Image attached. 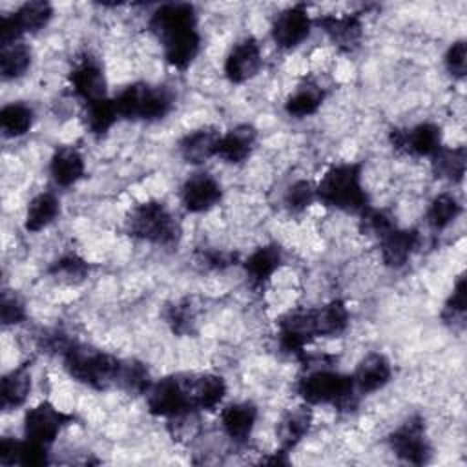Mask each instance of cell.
I'll use <instances>...</instances> for the list:
<instances>
[{
  "mask_svg": "<svg viewBox=\"0 0 467 467\" xmlns=\"http://www.w3.org/2000/svg\"><path fill=\"white\" fill-rule=\"evenodd\" d=\"M390 144L398 151L432 157L441 148V128L434 122H420L409 130H392Z\"/></svg>",
  "mask_w": 467,
  "mask_h": 467,
  "instance_id": "cell-11",
  "label": "cell"
},
{
  "mask_svg": "<svg viewBox=\"0 0 467 467\" xmlns=\"http://www.w3.org/2000/svg\"><path fill=\"white\" fill-rule=\"evenodd\" d=\"M390 449L401 460L421 465L431 456V445L425 434V421L420 416H412L403 421L389 438Z\"/></svg>",
  "mask_w": 467,
  "mask_h": 467,
  "instance_id": "cell-7",
  "label": "cell"
},
{
  "mask_svg": "<svg viewBox=\"0 0 467 467\" xmlns=\"http://www.w3.org/2000/svg\"><path fill=\"white\" fill-rule=\"evenodd\" d=\"M465 314V279L460 277L443 306L445 321H460Z\"/></svg>",
  "mask_w": 467,
  "mask_h": 467,
  "instance_id": "cell-41",
  "label": "cell"
},
{
  "mask_svg": "<svg viewBox=\"0 0 467 467\" xmlns=\"http://www.w3.org/2000/svg\"><path fill=\"white\" fill-rule=\"evenodd\" d=\"M168 321H170V325L173 327V330H177V332H186V330H190L192 325L195 323V316H193V310L190 308L188 303H179V305H175V306L170 308Z\"/></svg>",
  "mask_w": 467,
  "mask_h": 467,
  "instance_id": "cell-44",
  "label": "cell"
},
{
  "mask_svg": "<svg viewBox=\"0 0 467 467\" xmlns=\"http://www.w3.org/2000/svg\"><path fill=\"white\" fill-rule=\"evenodd\" d=\"M62 361L64 368L73 379L97 390H104L111 385H117L122 363L111 354L71 341L62 350Z\"/></svg>",
  "mask_w": 467,
  "mask_h": 467,
  "instance_id": "cell-1",
  "label": "cell"
},
{
  "mask_svg": "<svg viewBox=\"0 0 467 467\" xmlns=\"http://www.w3.org/2000/svg\"><path fill=\"white\" fill-rule=\"evenodd\" d=\"M126 230L131 237L159 246H170L177 243L181 235L175 217L159 201H146L137 204L126 219Z\"/></svg>",
  "mask_w": 467,
  "mask_h": 467,
  "instance_id": "cell-4",
  "label": "cell"
},
{
  "mask_svg": "<svg viewBox=\"0 0 467 467\" xmlns=\"http://www.w3.org/2000/svg\"><path fill=\"white\" fill-rule=\"evenodd\" d=\"M33 126V109L24 102H11L0 109V128L5 137H22Z\"/></svg>",
  "mask_w": 467,
  "mask_h": 467,
  "instance_id": "cell-33",
  "label": "cell"
},
{
  "mask_svg": "<svg viewBox=\"0 0 467 467\" xmlns=\"http://www.w3.org/2000/svg\"><path fill=\"white\" fill-rule=\"evenodd\" d=\"M86 162L82 153L73 146H60L49 161V173L55 184L67 188L84 177Z\"/></svg>",
  "mask_w": 467,
  "mask_h": 467,
  "instance_id": "cell-19",
  "label": "cell"
},
{
  "mask_svg": "<svg viewBox=\"0 0 467 467\" xmlns=\"http://www.w3.org/2000/svg\"><path fill=\"white\" fill-rule=\"evenodd\" d=\"M316 199H317L316 184H312L310 181H296L294 184L288 186L283 201L290 212L299 213V212H305Z\"/></svg>",
  "mask_w": 467,
  "mask_h": 467,
  "instance_id": "cell-39",
  "label": "cell"
},
{
  "mask_svg": "<svg viewBox=\"0 0 467 467\" xmlns=\"http://www.w3.org/2000/svg\"><path fill=\"white\" fill-rule=\"evenodd\" d=\"M67 421H69V416L60 412L51 403L42 401L27 409L24 416V436L31 441L49 447Z\"/></svg>",
  "mask_w": 467,
  "mask_h": 467,
  "instance_id": "cell-10",
  "label": "cell"
},
{
  "mask_svg": "<svg viewBox=\"0 0 467 467\" xmlns=\"http://www.w3.org/2000/svg\"><path fill=\"white\" fill-rule=\"evenodd\" d=\"M297 394L308 405H334L343 410H352L359 392L352 376L319 367L299 379Z\"/></svg>",
  "mask_w": 467,
  "mask_h": 467,
  "instance_id": "cell-3",
  "label": "cell"
},
{
  "mask_svg": "<svg viewBox=\"0 0 467 467\" xmlns=\"http://www.w3.org/2000/svg\"><path fill=\"white\" fill-rule=\"evenodd\" d=\"M263 55L255 38L246 36L234 44L224 60V75L234 84H243L255 77L261 69Z\"/></svg>",
  "mask_w": 467,
  "mask_h": 467,
  "instance_id": "cell-13",
  "label": "cell"
},
{
  "mask_svg": "<svg viewBox=\"0 0 467 467\" xmlns=\"http://www.w3.org/2000/svg\"><path fill=\"white\" fill-rule=\"evenodd\" d=\"M257 421V407L250 401L230 403L221 412V425L228 438L244 441L250 438Z\"/></svg>",
  "mask_w": 467,
  "mask_h": 467,
  "instance_id": "cell-21",
  "label": "cell"
},
{
  "mask_svg": "<svg viewBox=\"0 0 467 467\" xmlns=\"http://www.w3.org/2000/svg\"><path fill=\"white\" fill-rule=\"evenodd\" d=\"M2 323L5 327L9 325H18L26 319V306H24V301L15 294V292H9V290H4L2 294Z\"/></svg>",
  "mask_w": 467,
  "mask_h": 467,
  "instance_id": "cell-40",
  "label": "cell"
},
{
  "mask_svg": "<svg viewBox=\"0 0 467 467\" xmlns=\"http://www.w3.org/2000/svg\"><path fill=\"white\" fill-rule=\"evenodd\" d=\"M150 29L161 44L197 29V13L192 4H162L150 16Z\"/></svg>",
  "mask_w": 467,
  "mask_h": 467,
  "instance_id": "cell-8",
  "label": "cell"
},
{
  "mask_svg": "<svg viewBox=\"0 0 467 467\" xmlns=\"http://www.w3.org/2000/svg\"><path fill=\"white\" fill-rule=\"evenodd\" d=\"M49 274L62 283H78L86 279V275L89 274V266L82 257L67 254L49 266Z\"/></svg>",
  "mask_w": 467,
  "mask_h": 467,
  "instance_id": "cell-38",
  "label": "cell"
},
{
  "mask_svg": "<svg viewBox=\"0 0 467 467\" xmlns=\"http://www.w3.org/2000/svg\"><path fill=\"white\" fill-rule=\"evenodd\" d=\"M317 199L343 212H363L368 199L361 182V166L354 162L334 164L316 184Z\"/></svg>",
  "mask_w": 467,
  "mask_h": 467,
  "instance_id": "cell-2",
  "label": "cell"
},
{
  "mask_svg": "<svg viewBox=\"0 0 467 467\" xmlns=\"http://www.w3.org/2000/svg\"><path fill=\"white\" fill-rule=\"evenodd\" d=\"M317 24L321 26V29L327 33V36L341 49L350 51L352 47L358 46L359 38H361V16L358 13L352 15H341V16H334V15H327L323 18L317 20Z\"/></svg>",
  "mask_w": 467,
  "mask_h": 467,
  "instance_id": "cell-20",
  "label": "cell"
},
{
  "mask_svg": "<svg viewBox=\"0 0 467 467\" xmlns=\"http://www.w3.org/2000/svg\"><path fill=\"white\" fill-rule=\"evenodd\" d=\"M323 97L325 93L316 82H305L297 86L296 91L286 99L285 109L290 117L303 119V117L314 115L319 109Z\"/></svg>",
  "mask_w": 467,
  "mask_h": 467,
  "instance_id": "cell-31",
  "label": "cell"
},
{
  "mask_svg": "<svg viewBox=\"0 0 467 467\" xmlns=\"http://www.w3.org/2000/svg\"><path fill=\"white\" fill-rule=\"evenodd\" d=\"M316 330L319 336H339L348 325V310L341 299H334L319 308H314Z\"/></svg>",
  "mask_w": 467,
  "mask_h": 467,
  "instance_id": "cell-32",
  "label": "cell"
},
{
  "mask_svg": "<svg viewBox=\"0 0 467 467\" xmlns=\"http://www.w3.org/2000/svg\"><path fill=\"white\" fill-rule=\"evenodd\" d=\"M361 213H363V223H365L367 230H370L372 234L379 235V239L394 228L390 217L385 212H381V210L365 208Z\"/></svg>",
  "mask_w": 467,
  "mask_h": 467,
  "instance_id": "cell-43",
  "label": "cell"
},
{
  "mask_svg": "<svg viewBox=\"0 0 467 467\" xmlns=\"http://www.w3.org/2000/svg\"><path fill=\"white\" fill-rule=\"evenodd\" d=\"M465 166H467V151L463 146H458V148L441 146L432 155V170L440 179L460 182L465 175Z\"/></svg>",
  "mask_w": 467,
  "mask_h": 467,
  "instance_id": "cell-30",
  "label": "cell"
},
{
  "mask_svg": "<svg viewBox=\"0 0 467 467\" xmlns=\"http://www.w3.org/2000/svg\"><path fill=\"white\" fill-rule=\"evenodd\" d=\"M60 213V201L51 192H42L35 195L26 210L24 226L29 232H40L47 224H51Z\"/></svg>",
  "mask_w": 467,
  "mask_h": 467,
  "instance_id": "cell-27",
  "label": "cell"
},
{
  "mask_svg": "<svg viewBox=\"0 0 467 467\" xmlns=\"http://www.w3.org/2000/svg\"><path fill=\"white\" fill-rule=\"evenodd\" d=\"M31 66V49L24 42H15L2 47L0 71L5 80L22 77Z\"/></svg>",
  "mask_w": 467,
  "mask_h": 467,
  "instance_id": "cell-34",
  "label": "cell"
},
{
  "mask_svg": "<svg viewBox=\"0 0 467 467\" xmlns=\"http://www.w3.org/2000/svg\"><path fill=\"white\" fill-rule=\"evenodd\" d=\"M392 378V365L379 352L367 354L356 367L352 379L359 394H370L383 389Z\"/></svg>",
  "mask_w": 467,
  "mask_h": 467,
  "instance_id": "cell-16",
  "label": "cell"
},
{
  "mask_svg": "<svg viewBox=\"0 0 467 467\" xmlns=\"http://www.w3.org/2000/svg\"><path fill=\"white\" fill-rule=\"evenodd\" d=\"M119 119V111L113 99H100L86 104V124L91 130V133H106L115 120Z\"/></svg>",
  "mask_w": 467,
  "mask_h": 467,
  "instance_id": "cell-35",
  "label": "cell"
},
{
  "mask_svg": "<svg viewBox=\"0 0 467 467\" xmlns=\"http://www.w3.org/2000/svg\"><path fill=\"white\" fill-rule=\"evenodd\" d=\"M193 409L213 410L226 396V383L217 374H201L188 379Z\"/></svg>",
  "mask_w": 467,
  "mask_h": 467,
  "instance_id": "cell-23",
  "label": "cell"
},
{
  "mask_svg": "<svg viewBox=\"0 0 467 467\" xmlns=\"http://www.w3.org/2000/svg\"><path fill=\"white\" fill-rule=\"evenodd\" d=\"M53 16V5L46 0H33L22 4L15 13H11V18L20 31L24 33H35L47 26V22Z\"/></svg>",
  "mask_w": 467,
  "mask_h": 467,
  "instance_id": "cell-29",
  "label": "cell"
},
{
  "mask_svg": "<svg viewBox=\"0 0 467 467\" xmlns=\"http://www.w3.org/2000/svg\"><path fill=\"white\" fill-rule=\"evenodd\" d=\"M164 58L170 66L177 69H186L197 57L201 49V35L197 29L182 33L162 44Z\"/></svg>",
  "mask_w": 467,
  "mask_h": 467,
  "instance_id": "cell-28",
  "label": "cell"
},
{
  "mask_svg": "<svg viewBox=\"0 0 467 467\" xmlns=\"http://www.w3.org/2000/svg\"><path fill=\"white\" fill-rule=\"evenodd\" d=\"M462 212V204L458 199L451 193H440L436 195L427 210V223L434 230H443L447 228Z\"/></svg>",
  "mask_w": 467,
  "mask_h": 467,
  "instance_id": "cell-36",
  "label": "cell"
},
{
  "mask_svg": "<svg viewBox=\"0 0 467 467\" xmlns=\"http://www.w3.org/2000/svg\"><path fill=\"white\" fill-rule=\"evenodd\" d=\"M69 82L75 93L80 99H84L86 104L106 97V77L100 64L95 58H80L69 73Z\"/></svg>",
  "mask_w": 467,
  "mask_h": 467,
  "instance_id": "cell-15",
  "label": "cell"
},
{
  "mask_svg": "<svg viewBox=\"0 0 467 467\" xmlns=\"http://www.w3.org/2000/svg\"><path fill=\"white\" fill-rule=\"evenodd\" d=\"M255 139H257V131L254 126L250 124L235 126L226 133H221L215 148V157L230 164H241L250 157L255 146Z\"/></svg>",
  "mask_w": 467,
  "mask_h": 467,
  "instance_id": "cell-17",
  "label": "cell"
},
{
  "mask_svg": "<svg viewBox=\"0 0 467 467\" xmlns=\"http://www.w3.org/2000/svg\"><path fill=\"white\" fill-rule=\"evenodd\" d=\"M221 195L219 181L206 171L190 175L181 188V202L192 213L208 212L221 201Z\"/></svg>",
  "mask_w": 467,
  "mask_h": 467,
  "instance_id": "cell-14",
  "label": "cell"
},
{
  "mask_svg": "<svg viewBox=\"0 0 467 467\" xmlns=\"http://www.w3.org/2000/svg\"><path fill=\"white\" fill-rule=\"evenodd\" d=\"M312 29V18L305 4H296L281 11L272 24V38L281 49L297 47Z\"/></svg>",
  "mask_w": 467,
  "mask_h": 467,
  "instance_id": "cell-12",
  "label": "cell"
},
{
  "mask_svg": "<svg viewBox=\"0 0 467 467\" xmlns=\"http://www.w3.org/2000/svg\"><path fill=\"white\" fill-rule=\"evenodd\" d=\"M119 117L155 120L170 113L173 106V95L164 86H151L146 82H135L126 86L115 99Z\"/></svg>",
  "mask_w": 467,
  "mask_h": 467,
  "instance_id": "cell-5",
  "label": "cell"
},
{
  "mask_svg": "<svg viewBox=\"0 0 467 467\" xmlns=\"http://www.w3.org/2000/svg\"><path fill=\"white\" fill-rule=\"evenodd\" d=\"M148 396V409L161 418H181L193 410L188 379L179 376H166L151 383Z\"/></svg>",
  "mask_w": 467,
  "mask_h": 467,
  "instance_id": "cell-6",
  "label": "cell"
},
{
  "mask_svg": "<svg viewBox=\"0 0 467 467\" xmlns=\"http://www.w3.org/2000/svg\"><path fill=\"white\" fill-rule=\"evenodd\" d=\"M29 392H31V368L27 365H20L2 378V389H0L2 409L9 410V409L22 407Z\"/></svg>",
  "mask_w": 467,
  "mask_h": 467,
  "instance_id": "cell-25",
  "label": "cell"
},
{
  "mask_svg": "<svg viewBox=\"0 0 467 467\" xmlns=\"http://www.w3.org/2000/svg\"><path fill=\"white\" fill-rule=\"evenodd\" d=\"M467 47H465V40H456L451 44V47L445 53V66L447 71L452 77L462 78L465 75L467 69Z\"/></svg>",
  "mask_w": 467,
  "mask_h": 467,
  "instance_id": "cell-42",
  "label": "cell"
},
{
  "mask_svg": "<svg viewBox=\"0 0 467 467\" xmlns=\"http://www.w3.org/2000/svg\"><path fill=\"white\" fill-rule=\"evenodd\" d=\"M418 243H420V234L416 230H401L394 226L389 234L381 237L379 248H381L383 263L390 268L403 266L418 248Z\"/></svg>",
  "mask_w": 467,
  "mask_h": 467,
  "instance_id": "cell-18",
  "label": "cell"
},
{
  "mask_svg": "<svg viewBox=\"0 0 467 467\" xmlns=\"http://www.w3.org/2000/svg\"><path fill=\"white\" fill-rule=\"evenodd\" d=\"M283 261L281 248L277 244H265L254 250L244 261V272L254 286H263L277 272Z\"/></svg>",
  "mask_w": 467,
  "mask_h": 467,
  "instance_id": "cell-24",
  "label": "cell"
},
{
  "mask_svg": "<svg viewBox=\"0 0 467 467\" xmlns=\"http://www.w3.org/2000/svg\"><path fill=\"white\" fill-rule=\"evenodd\" d=\"M279 345L285 352L303 356L305 347L317 337L314 308H301L286 312L279 321Z\"/></svg>",
  "mask_w": 467,
  "mask_h": 467,
  "instance_id": "cell-9",
  "label": "cell"
},
{
  "mask_svg": "<svg viewBox=\"0 0 467 467\" xmlns=\"http://www.w3.org/2000/svg\"><path fill=\"white\" fill-rule=\"evenodd\" d=\"M219 137L221 133L212 126H202L186 133L179 142L181 157L190 164H201L210 157H215Z\"/></svg>",
  "mask_w": 467,
  "mask_h": 467,
  "instance_id": "cell-22",
  "label": "cell"
},
{
  "mask_svg": "<svg viewBox=\"0 0 467 467\" xmlns=\"http://www.w3.org/2000/svg\"><path fill=\"white\" fill-rule=\"evenodd\" d=\"M312 425V410L308 407H296L285 414L279 423L277 434L281 441V451H288L296 447L310 431Z\"/></svg>",
  "mask_w": 467,
  "mask_h": 467,
  "instance_id": "cell-26",
  "label": "cell"
},
{
  "mask_svg": "<svg viewBox=\"0 0 467 467\" xmlns=\"http://www.w3.org/2000/svg\"><path fill=\"white\" fill-rule=\"evenodd\" d=\"M117 383L131 394H146L151 387L150 372L139 361H122Z\"/></svg>",
  "mask_w": 467,
  "mask_h": 467,
  "instance_id": "cell-37",
  "label": "cell"
}]
</instances>
